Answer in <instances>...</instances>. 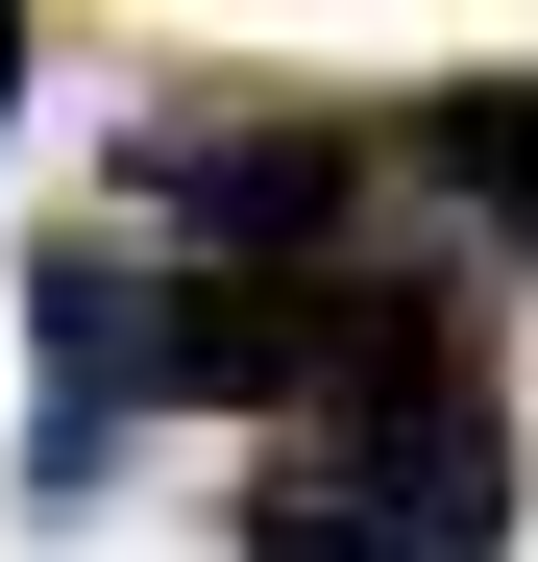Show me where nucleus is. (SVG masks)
<instances>
[{"instance_id":"nucleus-1","label":"nucleus","mask_w":538,"mask_h":562,"mask_svg":"<svg viewBox=\"0 0 538 562\" xmlns=\"http://www.w3.org/2000/svg\"><path fill=\"white\" fill-rule=\"evenodd\" d=\"M318 464H343V514H368V562H514L538 464H514V392H490V318H466V269L392 318V367L318 416Z\"/></svg>"},{"instance_id":"nucleus-2","label":"nucleus","mask_w":538,"mask_h":562,"mask_svg":"<svg viewBox=\"0 0 538 562\" xmlns=\"http://www.w3.org/2000/svg\"><path fill=\"white\" fill-rule=\"evenodd\" d=\"M343 196H368V123H318V99H171V123H123V221L171 269H343Z\"/></svg>"},{"instance_id":"nucleus-3","label":"nucleus","mask_w":538,"mask_h":562,"mask_svg":"<svg viewBox=\"0 0 538 562\" xmlns=\"http://www.w3.org/2000/svg\"><path fill=\"white\" fill-rule=\"evenodd\" d=\"M123 416H147V269L74 221V245H25V514H99Z\"/></svg>"},{"instance_id":"nucleus-4","label":"nucleus","mask_w":538,"mask_h":562,"mask_svg":"<svg viewBox=\"0 0 538 562\" xmlns=\"http://www.w3.org/2000/svg\"><path fill=\"white\" fill-rule=\"evenodd\" d=\"M392 147H416V171H440V196H466L490 245H538V74H440Z\"/></svg>"},{"instance_id":"nucleus-5","label":"nucleus","mask_w":538,"mask_h":562,"mask_svg":"<svg viewBox=\"0 0 538 562\" xmlns=\"http://www.w3.org/2000/svg\"><path fill=\"white\" fill-rule=\"evenodd\" d=\"M245 562H368V514H343V464H318V440L245 490Z\"/></svg>"},{"instance_id":"nucleus-6","label":"nucleus","mask_w":538,"mask_h":562,"mask_svg":"<svg viewBox=\"0 0 538 562\" xmlns=\"http://www.w3.org/2000/svg\"><path fill=\"white\" fill-rule=\"evenodd\" d=\"M0 99H25V0H0Z\"/></svg>"}]
</instances>
